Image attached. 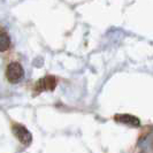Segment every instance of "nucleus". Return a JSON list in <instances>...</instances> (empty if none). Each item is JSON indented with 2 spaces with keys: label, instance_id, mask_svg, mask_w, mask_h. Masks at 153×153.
Here are the masks:
<instances>
[{
  "label": "nucleus",
  "instance_id": "nucleus-2",
  "mask_svg": "<svg viewBox=\"0 0 153 153\" xmlns=\"http://www.w3.org/2000/svg\"><path fill=\"white\" fill-rule=\"evenodd\" d=\"M13 132H14L16 137L19 138V140L24 145H29L31 140H32V136H31L30 131L22 124H14L13 126Z\"/></svg>",
  "mask_w": 153,
  "mask_h": 153
},
{
  "label": "nucleus",
  "instance_id": "nucleus-1",
  "mask_svg": "<svg viewBox=\"0 0 153 153\" xmlns=\"http://www.w3.org/2000/svg\"><path fill=\"white\" fill-rule=\"evenodd\" d=\"M23 68L22 66L19 63V62H10L7 66L6 69V77H7L8 82L9 83H19L20 79L23 77Z\"/></svg>",
  "mask_w": 153,
  "mask_h": 153
},
{
  "label": "nucleus",
  "instance_id": "nucleus-4",
  "mask_svg": "<svg viewBox=\"0 0 153 153\" xmlns=\"http://www.w3.org/2000/svg\"><path fill=\"white\" fill-rule=\"evenodd\" d=\"M115 120L117 122L123 123V124H127V126H131V127H139L140 121L139 119L130 114H119L115 115Z\"/></svg>",
  "mask_w": 153,
  "mask_h": 153
},
{
  "label": "nucleus",
  "instance_id": "nucleus-5",
  "mask_svg": "<svg viewBox=\"0 0 153 153\" xmlns=\"http://www.w3.org/2000/svg\"><path fill=\"white\" fill-rule=\"evenodd\" d=\"M10 46V37L7 32H0V52L7 51Z\"/></svg>",
  "mask_w": 153,
  "mask_h": 153
},
{
  "label": "nucleus",
  "instance_id": "nucleus-3",
  "mask_svg": "<svg viewBox=\"0 0 153 153\" xmlns=\"http://www.w3.org/2000/svg\"><path fill=\"white\" fill-rule=\"evenodd\" d=\"M56 86V79L54 76H45L40 78L36 85V89L40 91H53Z\"/></svg>",
  "mask_w": 153,
  "mask_h": 153
}]
</instances>
